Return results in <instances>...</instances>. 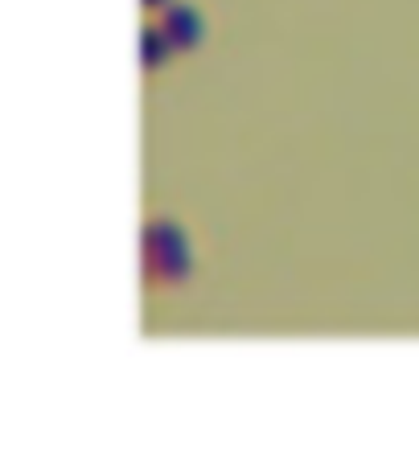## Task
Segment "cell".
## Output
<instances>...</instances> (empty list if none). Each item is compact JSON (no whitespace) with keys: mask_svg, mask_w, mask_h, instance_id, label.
<instances>
[{"mask_svg":"<svg viewBox=\"0 0 419 456\" xmlns=\"http://www.w3.org/2000/svg\"><path fill=\"white\" fill-rule=\"evenodd\" d=\"M144 4H149V9H165V4H169V0H144Z\"/></svg>","mask_w":419,"mask_h":456,"instance_id":"5b68a950","label":"cell"},{"mask_svg":"<svg viewBox=\"0 0 419 456\" xmlns=\"http://www.w3.org/2000/svg\"><path fill=\"white\" fill-rule=\"evenodd\" d=\"M161 25L173 42H177V50H194V45L202 42V21H197V12L185 9V4H169Z\"/></svg>","mask_w":419,"mask_h":456,"instance_id":"7a4b0ae2","label":"cell"},{"mask_svg":"<svg viewBox=\"0 0 419 456\" xmlns=\"http://www.w3.org/2000/svg\"><path fill=\"white\" fill-rule=\"evenodd\" d=\"M189 251L185 247H173V251H144V276L149 284H181L189 276Z\"/></svg>","mask_w":419,"mask_h":456,"instance_id":"6da1fadb","label":"cell"},{"mask_svg":"<svg viewBox=\"0 0 419 456\" xmlns=\"http://www.w3.org/2000/svg\"><path fill=\"white\" fill-rule=\"evenodd\" d=\"M140 50H144V53H140V58H144V66H149V70H157V66H165V58L177 50V42L165 33V25H149V29H144V37H140Z\"/></svg>","mask_w":419,"mask_h":456,"instance_id":"3957f363","label":"cell"},{"mask_svg":"<svg viewBox=\"0 0 419 456\" xmlns=\"http://www.w3.org/2000/svg\"><path fill=\"white\" fill-rule=\"evenodd\" d=\"M173 247H185V234L177 223L157 218V223L144 226V251H173Z\"/></svg>","mask_w":419,"mask_h":456,"instance_id":"277c9868","label":"cell"}]
</instances>
